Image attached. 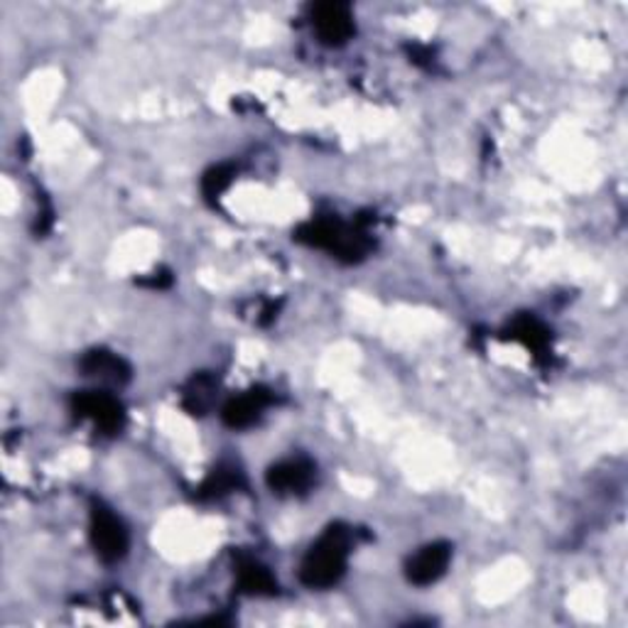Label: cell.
I'll return each instance as SVG.
<instances>
[{"mask_svg": "<svg viewBox=\"0 0 628 628\" xmlns=\"http://www.w3.org/2000/svg\"><path fill=\"white\" fill-rule=\"evenodd\" d=\"M449 562H452V545L445 540L430 543L406 562V576L410 584L430 586L445 576Z\"/></svg>", "mask_w": 628, "mask_h": 628, "instance_id": "obj_7", "label": "cell"}, {"mask_svg": "<svg viewBox=\"0 0 628 628\" xmlns=\"http://www.w3.org/2000/svg\"><path fill=\"white\" fill-rule=\"evenodd\" d=\"M368 224L370 219L344 224L334 216H319V219L307 221L295 231V241L312 246V249H322L344 263H358L374 249V241L366 231Z\"/></svg>", "mask_w": 628, "mask_h": 628, "instance_id": "obj_1", "label": "cell"}, {"mask_svg": "<svg viewBox=\"0 0 628 628\" xmlns=\"http://www.w3.org/2000/svg\"><path fill=\"white\" fill-rule=\"evenodd\" d=\"M236 582H239V592L251 596H275L277 582L271 570L253 558H239L236 562Z\"/></svg>", "mask_w": 628, "mask_h": 628, "instance_id": "obj_11", "label": "cell"}, {"mask_svg": "<svg viewBox=\"0 0 628 628\" xmlns=\"http://www.w3.org/2000/svg\"><path fill=\"white\" fill-rule=\"evenodd\" d=\"M352 543V528H346L342 523L329 525V528L319 535V540L312 543V548L307 550L300 564V582L310 586V590H329V586H334L346 572Z\"/></svg>", "mask_w": 628, "mask_h": 628, "instance_id": "obj_2", "label": "cell"}, {"mask_svg": "<svg viewBox=\"0 0 628 628\" xmlns=\"http://www.w3.org/2000/svg\"><path fill=\"white\" fill-rule=\"evenodd\" d=\"M89 538L94 545L96 555L104 562H118L126 558L128 552V530L123 521L113 513L106 503L94 501L89 513Z\"/></svg>", "mask_w": 628, "mask_h": 628, "instance_id": "obj_3", "label": "cell"}, {"mask_svg": "<svg viewBox=\"0 0 628 628\" xmlns=\"http://www.w3.org/2000/svg\"><path fill=\"white\" fill-rule=\"evenodd\" d=\"M233 178H236V168H233V164H229V162L214 164V168H209L207 172H204V178H202V192H204V197H207L209 202L219 199L221 194L231 187Z\"/></svg>", "mask_w": 628, "mask_h": 628, "instance_id": "obj_14", "label": "cell"}, {"mask_svg": "<svg viewBox=\"0 0 628 628\" xmlns=\"http://www.w3.org/2000/svg\"><path fill=\"white\" fill-rule=\"evenodd\" d=\"M503 339H513V342H518L525 349H530L535 358H545L550 352L552 334L538 317L518 315V317L511 319L506 329H503Z\"/></svg>", "mask_w": 628, "mask_h": 628, "instance_id": "obj_10", "label": "cell"}, {"mask_svg": "<svg viewBox=\"0 0 628 628\" xmlns=\"http://www.w3.org/2000/svg\"><path fill=\"white\" fill-rule=\"evenodd\" d=\"M317 481V467L310 459H283L265 471V483L273 493H305L315 487Z\"/></svg>", "mask_w": 628, "mask_h": 628, "instance_id": "obj_8", "label": "cell"}, {"mask_svg": "<svg viewBox=\"0 0 628 628\" xmlns=\"http://www.w3.org/2000/svg\"><path fill=\"white\" fill-rule=\"evenodd\" d=\"M219 396V378L212 374H197L182 390V408L190 415H207Z\"/></svg>", "mask_w": 628, "mask_h": 628, "instance_id": "obj_13", "label": "cell"}, {"mask_svg": "<svg viewBox=\"0 0 628 628\" xmlns=\"http://www.w3.org/2000/svg\"><path fill=\"white\" fill-rule=\"evenodd\" d=\"M408 53H410V59L415 61V65L420 67H430L432 65V49L430 47H422V45H413V47H408Z\"/></svg>", "mask_w": 628, "mask_h": 628, "instance_id": "obj_16", "label": "cell"}, {"mask_svg": "<svg viewBox=\"0 0 628 628\" xmlns=\"http://www.w3.org/2000/svg\"><path fill=\"white\" fill-rule=\"evenodd\" d=\"M71 413L94 422L101 435H118L126 425V408L106 390H79L71 396Z\"/></svg>", "mask_w": 628, "mask_h": 628, "instance_id": "obj_4", "label": "cell"}, {"mask_svg": "<svg viewBox=\"0 0 628 628\" xmlns=\"http://www.w3.org/2000/svg\"><path fill=\"white\" fill-rule=\"evenodd\" d=\"M138 285L152 287V290H164V287L172 285V275H170V271H164V267H158V271H152L146 277H140Z\"/></svg>", "mask_w": 628, "mask_h": 628, "instance_id": "obj_15", "label": "cell"}, {"mask_svg": "<svg viewBox=\"0 0 628 628\" xmlns=\"http://www.w3.org/2000/svg\"><path fill=\"white\" fill-rule=\"evenodd\" d=\"M312 25H315L319 43L327 47H342L356 33L352 8H349L346 3H334V0L315 5Z\"/></svg>", "mask_w": 628, "mask_h": 628, "instance_id": "obj_5", "label": "cell"}, {"mask_svg": "<svg viewBox=\"0 0 628 628\" xmlns=\"http://www.w3.org/2000/svg\"><path fill=\"white\" fill-rule=\"evenodd\" d=\"M273 403H275V393L271 388L253 386L246 390V393L226 400L221 408V420H224V425L231 430L253 427Z\"/></svg>", "mask_w": 628, "mask_h": 628, "instance_id": "obj_6", "label": "cell"}, {"mask_svg": "<svg viewBox=\"0 0 628 628\" xmlns=\"http://www.w3.org/2000/svg\"><path fill=\"white\" fill-rule=\"evenodd\" d=\"M79 370L87 378H96L104 386H126L133 370L126 358L109 352V349H91L79 362Z\"/></svg>", "mask_w": 628, "mask_h": 628, "instance_id": "obj_9", "label": "cell"}, {"mask_svg": "<svg viewBox=\"0 0 628 628\" xmlns=\"http://www.w3.org/2000/svg\"><path fill=\"white\" fill-rule=\"evenodd\" d=\"M246 487V477L243 471L231 465V461H221L212 469V473L204 479L202 487L197 489V499L199 501H216L229 496V493L239 491Z\"/></svg>", "mask_w": 628, "mask_h": 628, "instance_id": "obj_12", "label": "cell"}]
</instances>
